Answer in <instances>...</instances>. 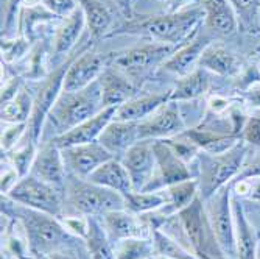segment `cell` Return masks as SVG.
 Listing matches in <instances>:
<instances>
[{
    "label": "cell",
    "mask_w": 260,
    "mask_h": 259,
    "mask_svg": "<svg viewBox=\"0 0 260 259\" xmlns=\"http://www.w3.org/2000/svg\"><path fill=\"white\" fill-rule=\"evenodd\" d=\"M203 20L204 10L201 5H195L175 13L167 11L157 16H142L140 19L131 17L126 25L115 33H142L156 42L179 47L200 32Z\"/></svg>",
    "instance_id": "6da1fadb"
},
{
    "label": "cell",
    "mask_w": 260,
    "mask_h": 259,
    "mask_svg": "<svg viewBox=\"0 0 260 259\" xmlns=\"http://www.w3.org/2000/svg\"><path fill=\"white\" fill-rule=\"evenodd\" d=\"M2 211L11 214L22 223L35 256L45 257L56 250L70 247L78 239L66 229L58 217L17 205L5 195L2 197Z\"/></svg>",
    "instance_id": "7a4b0ae2"
},
{
    "label": "cell",
    "mask_w": 260,
    "mask_h": 259,
    "mask_svg": "<svg viewBox=\"0 0 260 259\" xmlns=\"http://www.w3.org/2000/svg\"><path fill=\"white\" fill-rule=\"evenodd\" d=\"M165 223L178 229L176 241L181 242L188 251H192L198 259H226L217 242L206 213L204 202L200 195Z\"/></svg>",
    "instance_id": "3957f363"
},
{
    "label": "cell",
    "mask_w": 260,
    "mask_h": 259,
    "mask_svg": "<svg viewBox=\"0 0 260 259\" xmlns=\"http://www.w3.org/2000/svg\"><path fill=\"white\" fill-rule=\"evenodd\" d=\"M103 109L100 81H93L90 86L77 91L64 92L52 108L47 121L55 128L56 136L75 128L89 117L95 116ZM55 136V137H56Z\"/></svg>",
    "instance_id": "277c9868"
},
{
    "label": "cell",
    "mask_w": 260,
    "mask_h": 259,
    "mask_svg": "<svg viewBox=\"0 0 260 259\" xmlns=\"http://www.w3.org/2000/svg\"><path fill=\"white\" fill-rule=\"evenodd\" d=\"M64 197L74 214L87 217H102L109 211L126 208L122 194L74 175H67Z\"/></svg>",
    "instance_id": "5b68a950"
},
{
    "label": "cell",
    "mask_w": 260,
    "mask_h": 259,
    "mask_svg": "<svg viewBox=\"0 0 260 259\" xmlns=\"http://www.w3.org/2000/svg\"><path fill=\"white\" fill-rule=\"evenodd\" d=\"M246 155L245 144H235L223 153H198V187L203 202L209 200L223 186L229 184L234 177L240 174L242 164Z\"/></svg>",
    "instance_id": "8992f818"
},
{
    "label": "cell",
    "mask_w": 260,
    "mask_h": 259,
    "mask_svg": "<svg viewBox=\"0 0 260 259\" xmlns=\"http://www.w3.org/2000/svg\"><path fill=\"white\" fill-rule=\"evenodd\" d=\"M81 50H78V52L74 50L70 53V56L66 61H62L53 72L44 80L39 91L36 92V96L33 97V111H31L30 121L27 122V127H28L27 134L35 140V142L39 140L42 130H44V122L47 121L52 108L55 106V103L58 102L59 96L64 91V78H66V74H67L70 64H72V61L77 58V55Z\"/></svg>",
    "instance_id": "52a82bcc"
},
{
    "label": "cell",
    "mask_w": 260,
    "mask_h": 259,
    "mask_svg": "<svg viewBox=\"0 0 260 259\" xmlns=\"http://www.w3.org/2000/svg\"><path fill=\"white\" fill-rule=\"evenodd\" d=\"M5 197L17 205L42 211L58 219L62 216V192L30 174L20 178Z\"/></svg>",
    "instance_id": "ba28073f"
},
{
    "label": "cell",
    "mask_w": 260,
    "mask_h": 259,
    "mask_svg": "<svg viewBox=\"0 0 260 259\" xmlns=\"http://www.w3.org/2000/svg\"><path fill=\"white\" fill-rule=\"evenodd\" d=\"M232 183L223 186L209 200L204 202L209 222L214 229L217 242L223 250L224 256L234 257L237 254L235 245V225H234V211L231 205Z\"/></svg>",
    "instance_id": "9c48e42d"
},
{
    "label": "cell",
    "mask_w": 260,
    "mask_h": 259,
    "mask_svg": "<svg viewBox=\"0 0 260 259\" xmlns=\"http://www.w3.org/2000/svg\"><path fill=\"white\" fill-rule=\"evenodd\" d=\"M178 47L162 42H145L114 56V67L125 75H144L159 64H164Z\"/></svg>",
    "instance_id": "30bf717a"
},
{
    "label": "cell",
    "mask_w": 260,
    "mask_h": 259,
    "mask_svg": "<svg viewBox=\"0 0 260 259\" xmlns=\"http://www.w3.org/2000/svg\"><path fill=\"white\" fill-rule=\"evenodd\" d=\"M153 149L156 156V170L151 181L145 186V192L164 191L173 184L193 178L192 172L187 167V162H184L164 139L153 140Z\"/></svg>",
    "instance_id": "8fae6325"
},
{
    "label": "cell",
    "mask_w": 260,
    "mask_h": 259,
    "mask_svg": "<svg viewBox=\"0 0 260 259\" xmlns=\"http://www.w3.org/2000/svg\"><path fill=\"white\" fill-rule=\"evenodd\" d=\"M62 158L66 162V169L69 175L78 178H89L90 174L95 172L102 164L115 158L108 149H105L99 140L61 149Z\"/></svg>",
    "instance_id": "7c38bea8"
},
{
    "label": "cell",
    "mask_w": 260,
    "mask_h": 259,
    "mask_svg": "<svg viewBox=\"0 0 260 259\" xmlns=\"http://www.w3.org/2000/svg\"><path fill=\"white\" fill-rule=\"evenodd\" d=\"M185 125L178 105L167 102L157 108L147 119L139 122V139L140 140H157L169 139L184 133Z\"/></svg>",
    "instance_id": "4fadbf2b"
},
{
    "label": "cell",
    "mask_w": 260,
    "mask_h": 259,
    "mask_svg": "<svg viewBox=\"0 0 260 259\" xmlns=\"http://www.w3.org/2000/svg\"><path fill=\"white\" fill-rule=\"evenodd\" d=\"M30 175L55 186L56 189L64 192L67 169H66L64 158H62V152L53 139L47 140V142H44L38 149Z\"/></svg>",
    "instance_id": "5bb4252c"
},
{
    "label": "cell",
    "mask_w": 260,
    "mask_h": 259,
    "mask_svg": "<svg viewBox=\"0 0 260 259\" xmlns=\"http://www.w3.org/2000/svg\"><path fill=\"white\" fill-rule=\"evenodd\" d=\"M123 166L126 167L133 187L136 192L145 189V186L151 181L156 170V156L153 149V140H139L137 144L129 147L122 159Z\"/></svg>",
    "instance_id": "9a60e30c"
},
{
    "label": "cell",
    "mask_w": 260,
    "mask_h": 259,
    "mask_svg": "<svg viewBox=\"0 0 260 259\" xmlns=\"http://www.w3.org/2000/svg\"><path fill=\"white\" fill-rule=\"evenodd\" d=\"M102 225L112 244L131 238H151V229L139 214H134L126 208L109 211L103 214Z\"/></svg>",
    "instance_id": "2e32d148"
},
{
    "label": "cell",
    "mask_w": 260,
    "mask_h": 259,
    "mask_svg": "<svg viewBox=\"0 0 260 259\" xmlns=\"http://www.w3.org/2000/svg\"><path fill=\"white\" fill-rule=\"evenodd\" d=\"M103 66L105 58L100 53L83 49L67 70L64 78V92H77L90 86L103 74Z\"/></svg>",
    "instance_id": "e0dca14e"
},
{
    "label": "cell",
    "mask_w": 260,
    "mask_h": 259,
    "mask_svg": "<svg viewBox=\"0 0 260 259\" xmlns=\"http://www.w3.org/2000/svg\"><path fill=\"white\" fill-rule=\"evenodd\" d=\"M117 108H119V106L103 108L100 112L89 117V119H86L84 122H81L75 128L69 130L64 134H59L56 137H52V139L55 140L59 149H67V147L81 146V144H87V142H93V140H99L103 130L114 121Z\"/></svg>",
    "instance_id": "ac0fdd59"
},
{
    "label": "cell",
    "mask_w": 260,
    "mask_h": 259,
    "mask_svg": "<svg viewBox=\"0 0 260 259\" xmlns=\"http://www.w3.org/2000/svg\"><path fill=\"white\" fill-rule=\"evenodd\" d=\"M210 42V38L201 32H198L190 41H187L185 44L179 45L178 49L172 53V56L162 64V67L172 72L178 77H185L188 74H192L195 67L200 63V58L203 52L207 49Z\"/></svg>",
    "instance_id": "d6986e66"
},
{
    "label": "cell",
    "mask_w": 260,
    "mask_h": 259,
    "mask_svg": "<svg viewBox=\"0 0 260 259\" xmlns=\"http://www.w3.org/2000/svg\"><path fill=\"white\" fill-rule=\"evenodd\" d=\"M84 25H86V17L80 7L70 16L62 19L53 36V49H52L53 63L59 61L61 64L70 56V53L75 50L77 42L80 41Z\"/></svg>",
    "instance_id": "ffe728a7"
},
{
    "label": "cell",
    "mask_w": 260,
    "mask_h": 259,
    "mask_svg": "<svg viewBox=\"0 0 260 259\" xmlns=\"http://www.w3.org/2000/svg\"><path fill=\"white\" fill-rule=\"evenodd\" d=\"M204 27L209 33L231 36L239 28V19L229 0H203Z\"/></svg>",
    "instance_id": "44dd1931"
},
{
    "label": "cell",
    "mask_w": 260,
    "mask_h": 259,
    "mask_svg": "<svg viewBox=\"0 0 260 259\" xmlns=\"http://www.w3.org/2000/svg\"><path fill=\"white\" fill-rule=\"evenodd\" d=\"M102 88V102L103 108L109 106H120L131 100L136 94L134 84L129 81L128 75H125L120 70L106 69L99 78Z\"/></svg>",
    "instance_id": "7402d4cb"
},
{
    "label": "cell",
    "mask_w": 260,
    "mask_h": 259,
    "mask_svg": "<svg viewBox=\"0 0 260 259\" xmlns=\"http://www.w3.org/2000/svg\"><path fill=\"white\" fill-rule=\"evenodd\" d=\"M139 122L112 121L99 137V142L114 156L123 155L129 147L139 142Z\"/></svg>",
    "instance_id": "603a6c76"
},
{
    "label": "cell",
    "mask_w": 260,
    "mask_h": 259,
    "mask_svg": "<svg viewBox=\"0 0 260 259\" xmlns=\"http://www.w3.org/2000/svg\"><path fill=\"white\" fill-rule=\"evenodd\" d=\"M86 180L95 183V184H100L103 187H108L111 191L119 192L123 197L134 192L131 177L128 174L126 167L123 166V162L117 158H112L108 162L102 164V166L93 174H90V177Z\"/></svg>",
    "instance_id": "cb8c5ba5"
},
{
    "label": "cell",
    "mask_w": 260,
    "mask_h": 259,
    "mask_svg": "<svg viewBox=\"0 0 260 259\" xmlns=\"http://www.w3.org/2000/svg\"><path fill=\"white\" fill-rule=\"evenodd\" d=\"M172 91L160 92V94H148V96L142 97H133L126 103L117 108V112L114 116L115 121L123 122H140L151 116L157 108L170 102Z\"/></svg>",
    "instance_id": "d4e9b609"
},
{
    "label": "cell",
    "mask_w": 260,
    "mask_h": 259,
    "mask_svg": "<svg viewBox=\"0 0 260 259\" xmlns=\"http://www.w3.org/2000/svg\"><path fill=\"white\" fill-rule=\"evenodd\" d=\"M198 67L223 77H232L240 70V60L221 44H209L203 52Z\"/></svg>",
    "instance_id": "484cf974"
},
{
    "label": "cell",
    "mask_w": 260,
    "mask_h": 259,
    "mask_svg": "<svg viewBox=\"0 0 260 259\" xmlns=\"http://www.w3.org/2000/svg\"><path fill=\"white\" fill-rule=\"evenodd\" d=\"M234 211V225H235V245H237V257L239 259H255L257 251V238L252 225L246 219L243 205L234 198L232 200Z\"/></svg>",
    "instance_id": "4316f807"
},
{
    "label": "cell",
    "mask_w": 260,
    "mask_h": 259,
    "mask_svg": "<svg viewBox=\"0 0 260 259\" xmlns=\"http://www.w3.org/2000/svg\"><path fill=\"white\" fill-rule=\"evenodd\" d=\"M80 8L84 13L86 25L93 39L106 36L114 23V14L105 0H78Z\"/></svg>",
    "instance_id": "83f0119b"
},
{
    "label": "cell",
    "mask_w": 260,
    "mask_h": 259,
    "mask_svg": "<svg viewBox=\"0 0 260 259\" xmlns=\"http://www.w3.org/2000/svg\"><path fill=\"white\" fill-rule=\"evenodd\" d=\"M210 80L207 75V70L197 69L192 74L185 77H179L176 81L175 89H172L170 102H182V100H193L209 89Z\"/></svg>",
    "instance_id": "f1b7e54d"
},
{
    "label": "cell",
    "mask_w": 260,
    "mask_h": 259,
    "mask_svg": "<svg viewBox=\"0 0 260 259\" xmlns=\"http://www.w3.org/2000/svg\"><path fill=\"white\" fill-rule=\"evenodd\" d=\"M84 244L92 259H117L114 244L108 238L99 217H89V233Z\"/></svg>",
    "instance_id": "f546056e"
},
{
    "label": "cell",
    "mask_w": 260,
    "mask_h": 259,
    "mask_svg": "<svg viewBox=\"0 0 260 259\" xmlns=\"http://www.w3.org/2000/svg\"><path fill=\"white\" fill-rule=\"evenodd\" d=\"M33 111V97L20 89L17 96L2 105V122L4 124H27Z\"/></svg>",
    "instance_id": "4dcf8cb0"
},
{
    "label": "cell",
    "mask_w": 260,
    "mask_h": 259,
    "mask_svg": "<svg viewBox=\"0 0 260 259\" xmlns=\"http://www.w3.org/2000/svg\"><path fill=\"white\" fill-rule=\"evenodd\" d=\"M151 241H153L154 256L167 257V259H198L181 242L172 238L169 233L160 231V228L151 231Z\"/></svg>",
    "instance_id": "1f68e13d"
},
{
    "label": "cell",
    "mask_w": 260,
    "mask_h": 259,
    "mask_svg": "<svg viewBox=\"0 0 260 259\" xmlns=\"http://www.w3.org/2000/svg\"><path fill=\"white\" fill-rule=\"evenodd\" d=\"M239 19V27L249 33H260V0H229Z\"/></svg>",
    "instance_id": "d6a6232c"
},
{
    "label": "cell",
    "mask_w": 260,
    "mask_h": 259,
    "mask_svg": "<svg viewBox=\"0 0 260 259\" xmlns=\"http://www.w3.org/2000/svg\"><path fill=\"white\" fill-rule=\"evenodd\" d=\"M126 200V209L131 211L134 214H147L153 213V211L162 208L167 203V192L164 191H154V192H131L129 195L125 197Z\"/></svg>",
    "instance_id": "836d02e7"
},
{
    "label": "cell",
    "mask_w": 260,
    "mask_h": 259,
    "mask_svg": "<svg viewBox=\"0 0 260 259\" xmlns=\"http://www.w3.org/2000/svg\"><path fill=\"white\" fill-rule=\"evenodd\" d=\"M36 153H38L36 142L28 134H25V137H23L13 150H10L7 156L11 161V166L20 175V178H23L30 174Z\"/></svg>",
    "instance_id": "e575fe53"
},
{
    "label": "cell",
    "mask_w": 260,
    "mask_h": 259,
    "mask_svg": "<svg viewBox=\"0 0 260 259\" xmlns=\"http://www.w3.org/2000/svg\"><path fill=\"white\" fill-rule=\"evenodd\" d=\"M117 259H150L154 256L151 238H131L114 244Z\"/></svg>",
    "instance_id": "d590c367"
},
{
    "label": "cell",
    "mask_w": 260,
    "mask_h": 259,
    "mask_svg": "<svg viewBox=\"0 0 260 259\" xmlns=\"http://www.w3.org/2000/svg\"><path fill=\"white\" fill-rule=\"evenodd\" d=\"M61 223L66 226V229L74 234L78 239H86L89 233V217L81 216V214H74V216H61L59 217Z\"/></svg>",
    "instance_id": "8d00e7d4"
},
{
    "label": "cell",
    "mask_w": 260,
    "mask_h": 259,
    "mask_svg": "<svg viewBox=\"0 0 260 259\" xmlns=\"http://www.w3.org/2000/svg\"><path fill=\"white\" fill-rule=\"evenodd\" d=\"M10 127L2 131V150L8 153L27 134V124H8Z\"/></svg>",
    "instance_id": "74e56055"
},
{
    "label": "cell",
    "mask_w": 260,
    "mask_h": 259,
    "mask_svg": "<svg viewBox=\"0 0 260 259\" xmlns=\"http://www.w3.org/2000/svg\"><path fill=\"white\" fill-rule=\"evenodd\" d=\"M41 5L50 11L56 19H64L72 14L78 7V0H41Z\"/></svg>",
    "instance_id": "f35d334b"
},
{
    "label": "cell",
    "mask_w": 260,
    "mask_h": 259,
    "mask_svg": "<svg viewBox=\"0 0 260 259\" xmlns=\"http://www.w3.org/2000/svg\"><path fill=\"white\" fill-rule=\"evenodd\" d=\"M28 49V42L23 38H17L14 41L2 39V60L5 63H13L19 60Z\"/></svg>",
    "instance_id": "ab89813d"
},
{
    "label": "cell",
    "mask_w": 260,
    "mask_h": 259,
    "mask_svg": "<svg viewBox=\"0 0 260 259\" xmlns=\"http://www.w3.org/2000/svg\"><path fill=\"white\" fill-rule=\"evenodd\" d=\"M19 180L20 175L17 170L13 166H5V169H2V195H8Z\"/></svg>",
    "instance_id": "60d3db41"
},
{
    "label": "cell",
    "mask_w": 260,
    "mask_h": 259,
    "mask_svg": "<svg viewBox=\"0 0 260 259\" xmlns=\"http://www.w3.org/2000/svg\"><path fill=\"white\" fill-rule=\"evenodd\" d=\"M243 134H245L246 142L260 147V119H257V117H252V119H249L246 127H245V133Z\"/></svg>",
    "instance_id": "b9f144b4"
},
{
    "label": "cell",
    "mask_w": 260,
    "mask_h": 259,
    "mask_svg": "<svg viewBox=\"0 0 260 259\" xmlns=\"http://www.w3.org/2000/svg\"><path fill=\"white\" fill-rule=\"evenodd\" d=\"M42 259H78V256H77V253L72 248L67 247V248L56 250V251L50 253L49 256H45Z\"/></svg>",
    "instance_id": "7bdbcfd3"
},
{
    "label": "cell",
    "mask_w": 260,
    "mask_h": 259,
    "mask_svg": "<svg viewBox=\"0 0 260 259\" xmlns=\"http://www.w3.org/2000/svg\"><path fill=\"white\" fill-rule=\"evenodd\" d=\"M111 2L119 8V11H122L128 19L133 17V5H131V0H111Z\"/></svg>",
    "instance_id": "ee69618b"
},
{
    "label": "cell",
    "mask_w": 260,
    "mask_h": 259,
    "mask_svg": "<svg viewBox=\"0 0 260 259\" xmlns=\"http://www.w3.org/2000/svg\"><path fill=\"white\" fill-rule=\"evenodd\" d=\"M193 0H170L169 2V13H175V11H179V10H184L187 7H190L188 4H192Z\"/></svg>",
    "instance_id": "f6af8a7d"
},
{
    "label": "cell",
    "mask_w": 260,
    "mask_h": 259,
    "mask_svg": "<svg viewBox=\"0 0 260 259\" xmlns=\"http://www.w3.org/2000/svg\"><path fill=\"white\" fill-rule=\"evenodd\" d=\"M249 200L258 202L260 203V180L254 184H251V191H249Z\"/></svg>",
    "instance_id": "bcb514c9"
},
{
    "label": "cell",
    "mask_w": 260,
    "mask_h": 259,
    "mask_svg": "<svg viewBox=\"0 0 260 259\" xmlns=\"http://www.w3.org/2000/svg\"><path fill=\"white\" fill-rule=\"evenodd\" d=\"M150 259H167V257H159V256H153V257H150Z\"/></svg>",
    "instance_id": "7dc6e473"
},
{
    "label": "cell",
    "mask_w": 260,
    "mask_h": 259,
    "mask_svg": "<svg viewBox=\"0 0 260 259\" xmlns=\"http://www.w3.org/2000/svg\"><path fill=\"white\" fill-rule=\"evenodd\" d=\"M13 259H16V257H13Z\"/></svg>",
    "instance_id": "c3c4849f"
}]
</instances>
